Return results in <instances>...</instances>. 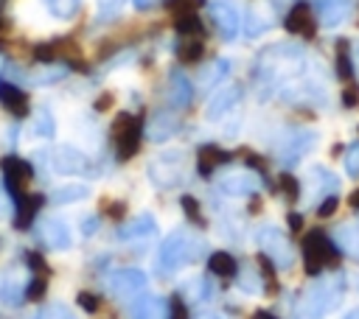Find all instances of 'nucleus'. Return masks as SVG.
I'll return each mask as SVG.
<instances>
[{"instance_id": "603ef678", "label": "nucleus", "mask_w": 359, "mask_h": 319, "mask_svg": "<svg viewBox=\"0 0 359 319\" xmlns=\"http://www.w3.org/2000/svg\"><path fill=\"white\" fill-rule=\"evenodd\" d=\"M199 319H219V316H216V313H202Z\"/></svg>"}, {"instance_id": "bb28decb", "label": "nucleus", "mask_w": 359, "mask_h": 319, "mask_svg": "<svg viewBox=\"0 0 359 319\" xmlns=\"http://www.w3.org/2000/svg\"><path fill=\"white\" fill-rule=\"evenodd\" d=\"M334 241H337L348 255H353V257L359 260V224L339 227V229H337V235H334Z\"/></svg>"}, {"instance_id": "f3484780", "label": "nucleus", "mask_w": 359, "mask_h": 319, "mask_svg": "<svg viewBox=\"0 0 359 319\" xmlns=\"http://www.w3.org/2000/svg\"><path fill=\"white\" fill-rule=\"evenodd\" d=\"M283 25H286V31H292V34H306V36H311V34H314L311 8H309L306 3H297V6H292V11L286 14Z\"/></svg>"}, {"instance_id": "cd10ccee", "label": "nucleus", "mask_w": 359, "mask_h": 319, "mask_svg": "<svg viewBox=\"0 0 359 319\" xmlns=\"http://www.w3.org/2000/svg\"><path fill=\"white\" fill-rule=\"evenodd\" d=\"M45 3V8L56 17V20H70V17H76L79 14V6H81V0H42Z\"/></svg>"}, {"instance_id": "6ab92c4d", "label": "nucleus", "mask_w": 359, "mask_h": 319, "mask_svg": "<svg viewBox=\"0 0 359 319\" xmlns=\"http://www.w3.org/2000/svg\"><path fill=\"white\" fill-rule=\"evenodd\" d=\"M230 160V154L227 151H222L219 146H202L199 148V162H196V168H199V173L202 176H210L222 162H227Z\"/></svg>"}, {"instance_id": "e433bc0d", "label": "nucleus", "mask_w": 359, "mask_h": 319, "mask_svg": "<svg viewBox=\"0 0 359 319\" xmlns=\"http://www.w3.org/2000/svg\"><path fill=\"white\" fill-rule=\"evenodd\" d=\"M180 204H182V210L188 213V218L199 224V204H196V199H194V196H180Z\"/></svg>"}, {"instance_id": "412c9836", "label": "nucleus", "mask_w": 359, "mask_h": 319, "mask_svg": "<svg viewBox=\"0 0 359 319\" xmlns=\"http://www.w3.org/2000/svg\"><path fill=\"white\" fill-rule=\"evenodd\" d=\"M42 201H45V199H42L39 193L22 196V199H20V213H17V221H14V227H17V229H25V227H31V221L36 218V213H39Z\"/></svg>"}, {"instance_id": "37998d69", "label": "nucleus", "mask_w": 359, "mask_h": 319, "mask_svg": "<svg viewBox=\"0 0 359 319\" xmlns=\"http://www.w3.org/2000/svg\"><path fill=\"white\" fill-rule=\"evenodd\" d=\"M280 185H283V190H286V196H289V199H297V182H294L289 173H283V176H280Z\"/></svg>"}, {"instance_id": "a878e982", "label": "nucleus", "mask_w": 359, "mask_h": 319, "mask_svg": "<svg viewBox=\"0 0 359 319\" xmlns=\"http://www.w3.org/2000/svg\"><path fill=\"white\" fill-rule=\"evenodd\" d=\"M174 129H177V118L168 115V112H160V115L151 120V126H149V137L160 143V140H168V137L174 134Z\"/></svg>"}, {"instance_id": "423d86ee", "label": "nucleus", "mask_w": 359, "mask_h": 319, "mask_svg": "<svg viewBox=\"0 0 359 319\" xmlns=\"http://www.w3.org/2000/svg\"><path fill=\"white\" fill-rule=\"evenodd\" d=\"M107 288L112 297H121V299L135 297L146 288V274L140 269H118L107 277Z\"/></svg>"}, {"instance_id": "dca6fc26", "label": "nucleus", "mask_w": 359, "mask_h": 319, "mask_svg": "<svg viewBox=\"0 0 359 319\" xmlns=\"http://www.w3.org/2000/svg\"><path fill=\"white\" fill-rule=\"evenodd\" d=\"M241 101V87H224L213 95V101L208 104V120H219L224 118L230 109H236V104Z\"/></svg>"}, {"instance_id": "ea45409f", "label": "nucleus", "mask_w": 359, "mask_h": 319, "mask_svg": "<svg viewBox=\"0 0 359 319\" xmlns=\"http://www.w3.org/2000/svg\"><path fill=\"white\" fill-rule=\"evenodd\" d=\"M11 215V196H8V187L0 185V218H8Z\"/></svg>"}, {"instance_id": "8fccbe9b", "label": "nucleus", "mask_w": 359, "mask_h": 319, "mask_svg": "<svg viewBox=\"0 0 359 319\" xmlns=\"http://www.w3.org/2000/svg\"><path fill=\"white\" fill-rule=\"evenodd\" d=\"M289 224L297 229V227H300V215H289Z\"/></svg>"}, {"instance_id": "c85d7f7f", "label": "nucleus", "mask_w": 359, "mask_h": 319, "mask_svg": "<svg viewBox=\"0 0 359 319\" xmlns=\"http://www.w3.org/2000/svg\"><path fill=\"white\" fill-rule=\"evenodd\" d=\"M174 28H177L180 34H185V36H194V34H199V31H202V20L196 17V11H188V14H177V20H174Z\"/></svg>"}, {"instance_id": "473e14b6", "label": "nucleus", "mask_w": 359, "mask_h": 319, "mask_svg": "<svg viewBox=\"0 0 359 319\" xmlns=\"http://www.w3.org/2000/svg\"><path fill=\"white\" fill-rule=\"evenodd\" d=\"M180 59L182 62H188V64H194V62H199L202 59V42H185L182 48H180Z\"/></svg>"}, {"instance_id": "7ed1b4c3", "label": "nucleus", "mask_w": 359, "mask_h": 319, "mask_svg": "<svg viewBox=\"0 0 359 319\" xmlns=\"http://www.w3.org/2000/svg\"><path fill=\"white\" fill-rule=\"evenodd\" d=\"M196 246H199V243H196V238H194L191 232L174 229V232L160 243V255H157L160 269H163V271H177V269H182L185 263L194 260Z\"/></svg>"}, {"instance_id": "4c0bfd02", "label": "nucleus", "mask_w": 359, "mask_h": 319, "mask_svg": "<svg viewBox=\"0 0 359 319\" xmlns=\"http://www.w3.org/2000/svg\"><path fill=\"white\" fill-rule=\"evenodd\" d=\"M247 294H258L261 291V283H258V274L255 271H247V274H241V283H238Z\"/></svg>"}, {"instance_id": "5fc2aeb1", "label": "nucleus", "mask_w": 359, "mask_h": 319, "mask_svg": "<svg viewBox=\"0 0 359 319\" xmlns=\"http://www.w3.org/2000/svg\"><path fill=\"white\" fill-rule=\"evenodd\" d=\"M356 285H359V277H356Z\"/></svg>"}, {"instance_id": "79ce46f5", "label": "nucleus", "mask_w": 359, "mask_h": 319, "mask_svg": "<svg viewBox=\"0 0 359 319\" xmlns=\"http://www.w3.org/2000/svg\"><path fill=\"white\" fill-rule=\"evenodd\" d=\"M53 56H56V48H53V45H39V48L34 50V59H36V62H50Z\"/></svg>"}, {"instance_id": "72a5a7b5", "label": "nucleus", "mask_w": 359, "mask_h": 319, "mask_svg": "<svg viewBox=\"0 0 359 319\" xmlns=\"http://www.w3.org/2000/svg\"><path fill=\"white\" fill-rule=\"evenodd\" d=\"M345 171H348V176H359V143H353L345 151Z\"/></svg>"}, {"instance_id": "c03bdc74", "label": "nucleus", "mask_w": 359, "mask_h": 319, "mask_svg": "<svg viewBox=\"0 0 359 319\" xmlns=\"http://www.w3.org/2000/svg\"><path fill=\"white\" fill-rule=\"evenodd\" d=\"M334 210H337V196H325V201L317 207V213H320V215H331Z\"/></svg>"}, {"instance_id": "4468645a", "label": "nucleus", "mask_w": 359, "mask_h": 319, "mask_svg": "<svg viewBox=\"0 0 359 319\" xmlns=\"http://www.w3.org/2000/svg\"><path fill=\"white\" fill-rule=\"evenodd\" d=\"M191 98H194V87H191L188 76L180 73V70H171V76H168V104L174 109H185L191 104Z\"/></svg>"}, {"instance_id": "a19ab883", "label": "nucleus", "mask_w": 359, "mask_h": 319, "mask_svg": "<svg viewBox=\"0 0 359 319\" xmlns=\"http://www.w3.org/2000/svg\"><path fill=\"white\" fill-rule=\"evenodd\" d=\"M196 3L199 0H168V8L171 11H180V14H188V11H194Z\"/></svg>"}, {"instance_id": "0eeeda50", "label": "nucleus", "mask_w": 359, "mask_h": 319, "mask_svg": "<svg viewBox=\"0 0 359 319\" xmlns=\"http://www.w3.org/2000/svg\"><path fill=\"white\" fill-rule=\"evenodd\" d=\"M210 20L224 39H233L241 28V14H238L233 0H213L210 3Z\"/></svg>"}, {"instance_id": "39448f33", "label": "nucleus", "mask_w": 359, "mask_h": 319, "mask_svg": "<svg viewBox=\"0 0 359 319\" xmlns=\"http://www.w3.org/2000/svg\"><path fill=\"white\" fill-rule=\"evenodd\" d=\"M140 146V120L129 112L115 118V148L121 160H129Z\"/></svg>"}, {"instance_id": "f257e3e1", "label": "nucleus", "mask_w": 359, "mask_h": 319, "mask_svg": "<svg viewBox=\"0 0 359 319\" xmlns=\"http://www.w3.org/2000/svg\"><path fill=\"white\" fill-rule=\"evenodd\" d=\"M345 294V277L342 274H325L314 280L297 299L292 319H325Z\"/></svg>"}, {"instance_id": "9b49d317", "label": "nucleus", "mask_w": 359, "mask_h": 319, "mask_svg": "<svg viewBox=\"0 0 359 319\" xmlns=\"http://www.w3.org/2000/svg\"><path fill=\"white\" fill-rule=\"evenodd\" d=\"M356 0H317V14H320V22L325 28H337L339 22H345L353 11Z\"/></svg>"}, {"instance_id": "aec40b11", "label": "nucleus", "mask_w": 359, "mask_h": 319, "mask_svg": "<svg viewBox=\"0 0 359 319\" xmlns=\"http://www.w3.org/2000/svg\"><path fill=\"white\" fill-rule=\"evenodd\" d=\"M0 101H3V106H6L8 112H14V115H25V112H28V101H25L22 90L14 87V84H8V81H0Z\"/></svg>"}, {"instance_id": "09e8293b", "label": "nucleus", "mask_w": 359, "mask_h": 319, "mask_svg": "<svg viewBox=\"0 0 359 319\" xmlns=\"http://www.w3.org/2000/svg\"><path fill=\"white\" fill-rule=\"evenodd\" d=\"M342 319H359V308H351V311H348Z\"/></svg>"}, {"instance_id": "9d476101", "label": "nucleus", "mask_w": 359, "mask_h": 319, "mask_svg": "<svg viewBox=\"0 0 359 319\" xmlns=\"http://www.w3.org/2000/svg\"><path fill=\"white\" fill-rule=\"evenodd\" d=\"M39 238H42V243H45L48 249H56V252L73 246L70 229H67V224H65L62 218H45L42 227H39Z\"/></svg>"}, {"instance_id": "a211bd4d", "label": "nucleus", "mask_w": 359, "mask_h": 319, "mask_svg": "<svg viewBox=\"0 0 359 319\" xmlns=\"http://www.w3.org/2000/svg\"><path fill=\"white\" fill-rule=\"evenodd\" d=\"M3 173H6V182H8L6 187H17V185H22V182H28L34 176L31 165L22 157H6L3 160Z\"/></svg>"}, {"instance_id": "4be33fe9", "label": "nucleus", "mask_w": 359, "mask_h": 319, "mask_svg": "<svg viewBox=\"0 0 359 319\" xmlns=\"http://www.w3.org/2000/svg\"><path fill=\"white\" fill-rule=\"evenodd\" d=\"M151 232H154V218L151 215H137L135 221H126L118 229V238L121 241H132V238H146Z\"/></svg>"}, {"instance_id": "a18cd8bd", "label": "nucleus", "mask_w": 359, "mask_h": 319, "mask_svg": "<svg viewBox=\"0 0 359 319\" xmlns=\"http://www.w3.org/2000/svg\"><path fill=\"white\" fill-rule=\"evenodd\" d=\"M98 229V218H84V224H81V232L84 235H93Z\"/></svg>"}, {"instance_id": "20e7f679", "label": "nucleus", "mask_w": 359, "mask_h": 319, "mask_svg": "<svg viewBox=\"0 0 359 319\" xmlns=\"http://www.w3.org/2000/svg\"><path fill=\"white\" fill-rule=\"evenodd\" d=\"M258 243H261L264 255H266L278 269H292V263H294V249H292L289 238H286L278 227H261V229H258Z\"/></svg>"}, {"instance_id": "f704fd0d", "label": "nucleus", "mask_w": 359, "mask_h": 319, "mask_svg": "<svg viewBox=\"0 0 359 319\" xmlns=\"http://www.w3.org/2000/svg\"><path fill=\"white\" fill-rule=\"evenodd\" d=\"M123 0H98V20H109L121 11Z\"/></svg>"}, {"instance_id": "2f4dec72", "label": "nucleus", "mask_w": 359, "mask_h": 319, "mask_svg": "<svg viewBox=\"0 0 359 319\" xmlns=\"http://www.w3.org/2000/svg\"><path fill=\"white\" fill-rule=\"evenodd\" d=\"M34 134H39V137H53V115L50 112H36V118H34Z\"/></svg>"}, {"instance_id": "de8ad7c7", "label": "nucleus", "mask_w": 359, "mask_h": 319, "mask_svg": "<svg viewBox=\"0 0 359 319\" xmlns=\"http://www.w3.org/2000/svg\"><path fill=\"white\" fill-rule=\"evenodd\" d=\"M132 3H135V8H151L157 0H132Z\"/></svg>"}, {"instance_id": "1a4fd4ad", "label": "nucleus", "mask_w": 359, "mask_h": 319, "mask_svg": "<svg viewBox=\"0 0 359 319\" xmlns=\"http://www.w3.org/2000/svg\"><path fill=\"white\" fill-rule=\"evenodd\" d=\"M314 143H317V134H314V132H306V129H303V132H292V134L286 137V143L280 146V154H278V157H280L283 165H297V162L303 160V154H306Z\"/></svg>"}, {"instance_id": "393cba45", "label": "nucleus", "mask_w": 359, "mask_h": 319, "mask_svg": "<svg viewBox=\"0 0 359 319\" xmlns=\"http://www.w3.org/2000/svg\"><path fill=\"white\" fill-rule=\"evenodd\" d=\"M22 297H25L22 280H20L14 271H6V277H3V283H0V299L8 302V305H17Z\"/></svg>"}, {"instance_id": "58836bf2", "label": "nucleus", "mask_w": 359, "mask_h": 319, "mask_svg": "<svg viewBox=\"0 0 359 319\" xmlns=\"http://www.w3.org/2000/svg\"><path fill=\"white\" fill-rule=\"evenodd\" d=\"M76 299H79V305H81L84 311H90V313H95V311H98V297H95V294H87V291H81Z\"/></svg>"}, {"instance_id": "49530a36", "label": "nucleus", "mask_w": 359, "mask_h": 319, "mask_svg": "<svg viewBox=\"0 0 359 319\" xmlns=\"http://www.w3.org/2000/svg\"><path fill=\"white\" fill-rule=\"evenodd\" d=\"M28 263H31L34 269H42V257H39V255H34V252L28 255Z\"/></svg>"}, {"instance_id": "2eb2a0df", "label": "nucleus", "mask_w": 359, "mask_h": 319, "mask_svg": "<svg viewBox=\"0 0 359 319\" xmlns=\"http://www.w3.org/2000/svg\"><path fill=\"white\" fill-rule=\"evenodd\" d=\"M132 319H168L171 316V308L163 297H140L132 311H129Z\"/></svg>"}, {"instance_id": "3c124183", "label": "nucleus", "mask_w": 359, "mask_h": 319, "mask_svg": "<svg viewBox=\"0 0 359 319\" xmlns=\"http://www.w3.org/2000/svg\"><path fill=\"white\" fill-rule=\"evenodd\" d=\"M255 319H275V316H272V313H266V311H258V313H255Z\"/></svg>"}, {"instance_id": "c9c22d12", "label": "nucleus", "mask_w": 359, "mask_h": 319, "mask_svg": "<svg viewBox=\"0 0 359 319\" xmlns=\"http://www.w3.org/2000/svg\"><path fill=\"white\" fill-rule=\"evenodd\" d=\"M45 288H48V280H42V277H34V280L28 283V288H25V299H42Z\"/></svg>"}, {"instance_id": "5701e85b", "label": "nucleus", "mask_w": 359, "mask_h": 319, "mask_svg": "<svg viewBox=\"0 0 359 319\" xmlns=\"http://www.w3.org/2000/svg\"><path fill=\"white\" fill-rule=\"evenodd\" d=\"M208 266H210V271L219 274V277H236V274H238V263H236V257H233L230 252H213V255L208 257Z\"/></svg>"}, {"instance_id": "f8f14e48", "label": "nucleus", "mask_w": 359, "mask_h": 319, "mask_svg": "<svg viewBox=\"0 0 359 319\" xmlns=\"http://www.w3.org/2000/svg\"><path fill=\"white\" fill-rule=\"evenodd\" d=\"M50 162H53V168L59 173H81V171H87V157L73 146H59L50 154Z\"/></svg>"}, {"instance_id": "ddd939ff", "label": "nucleus", "mask_w": 359, "mask_h": 319, "mask_svg": "<svg viewBox=\"0 0 359 319\" xmlns=\"http://www.w3.org/2000/svg\"><path fill=\"white\" fill-rule=\"evenodd\" d=\"M219 187L230 196H247V193H255L261 187V179L250 171H238V173H227L219 179Z\"/></svg>"}, {"instance_id": "b1692460", "label": "nucleus", "mask_w": 359, "mask_h": 319, "mask_svg": "<svg viewBox=\"0 0 359 319\" xmlns=\"http://www.w3.org/2000/svg\"><path fill=\"white\" fill-rule=\"evenodd\" d=\"M87 196H90L87 185H76V182H70V185L56 187V190L50 193V201H53V204H70V201H81V199H87Z\"/></svg>"}, {"instance_id": "f03ea898", "label": "nucleus", "mask_w": 359, "mask_h": 319, "mask_svg": "<svg viewBox=\"0 0 359 319\" xmlns=\"http://www.w3.org/2000/svg\"><path fill=\"white\" fill-rule=\"evenodd\" d=\"M185 168H188V154L185 151H165V154H157L149 162V179L160 190H171L185 179Z\"/></svg>"}, {"instance_id": "864d4df0", "label": "nucleus", "mask_w": 359, "mask_h": 319, "mask_svg": "<svg viewBox=\"0 0 359 319\" xmlns=\"http://www.w3.org/2000/svg\"><path fill=\"white\" fill-rule=\"evenodd\" d=\"M356 59H359V42H356Z\"/></svg>"}, {"instance_id": "c756f323", "label": "nucleus", "mask_w": 359, "mask_h": 319, "mask_svg": "<svg viewBox=\"0 0 359 319\" xmlns=\"http://www.w3.org/2000/svg\"><path fill=\"white\" fill-rule=\"evenodd\" d=\"M227 73H230V62H227V59H216L213 67L202 73V84H219Z\"/></svg>"}, {"instance_id": "6e6552de", "label": "nucleus", "mask_w": 359, "mask_h": 319, "mask_svg": "<svg viewBox=\"0 0 359 319\" xmlns=\"http://www.w3.org/2000/svg\"><path fill=\"white\" fill-rule=\"evenodd\" d=\"M331 255H334V246H331V241H328L323 232H311V235L306 238V243H303V257H306V269H309L311 274L320 271Z\"/></svg>"}, {"instance_id": "7c9ffc66", "label": "nucleus", "mask_w": 359, "mask_h": 319, "mask_svg": "<svg viewBox=\"0 0 359 319\" xmlns=\"http://www.w3.org/2000/svg\"><path fill=\"white\" fill-rule=\"evenodd\" d=\"M36 319H76V313L62 302H50L36 313Z\"/></svg>"}]
</instances>
